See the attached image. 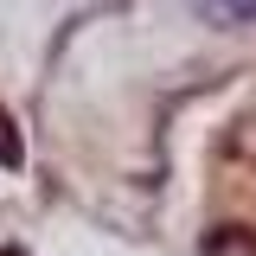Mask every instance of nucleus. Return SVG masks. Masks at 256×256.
Returning <instances> with one entry per match:
<instances>
[{
  "label": "nucleus",
  "instance_id": "nucleus-1",
  "mask_svg": "<svg viewBox=\"0 0 256 256\" xmlns=\"http://www.w3.org/2000/svg\"><path fill=\"white\" fill-rule=\"evenodd\" d=\"M192 6L212 26H244V20H256V0H192Z\"/></svg>",
  "mask_w": 256,
  "mask_h": 256
}]
</instances>
